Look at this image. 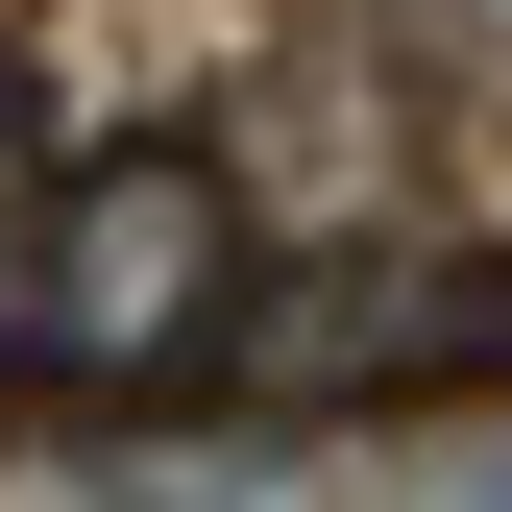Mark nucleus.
<instances>
[{
	"instance_id": "1",
	"label": "nucleus",
	"mask_w": 512,
	"mask_h": 512,
	"mask_svg": "<svg viewBox=\"0 0 512 512\" xmlns=\"http://www.w3.org/2000/svg\"><path fill=\"white\" fill-rule=\"evenodd\" d=\"M244 317V171L220 147H98L25 220V366L49 391H196Z\"/></svg>"
},
{
	"instance_id": "2",
	"label": "nucleus",
	"mask_w": 512,
	"mask_h": 512,
	"mask_svg": "<svg viewBox=\"0 0 512 512\" xmlns=\"http://www.w3.org/2000/svg\"><path fill=\"white\" fill-rule=\"evenodd\" d=\"M244 391L293 415H391V391H512V244H439V269H317V293H244L220 317Z\"/></svg>"
},
{
	"instance_id": "3",
	"label": "nucleus",
	"mask_w": 512,
	"mask_h": 512,
	"mask_svg": "<svg viewBox=\"0 0 512 512\" xmlns=\"http://www.w3.org/2000/svg\"><path fill=\"white\" fill-rule=\"evenodd\" d=\"M0 366H25V220H0Z\"/></svg>"
}]
</instances>
